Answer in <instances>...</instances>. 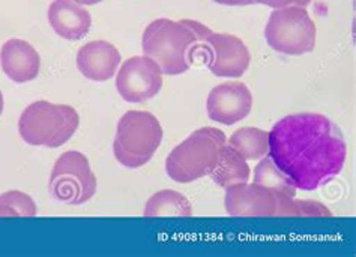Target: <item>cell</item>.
Listing matches in <instances>:
<instances>
[{
    "mask_svg": "<svg viewBox=\"0 0 356 257\" xmlns=\"http://www.w3.org/2000/svg\"><path fill=\"white\" fill-rule=\"evenodd\" d=\"M298 189L313 192L343 170L348 148L341 130L318 113H296L269 131V154Z\"/></svg>",
    "mask_w": 356,
    "mask_h": 257,
    "instance_id": "1",
    "label": "cell"
},
{
    "mask_svg": "<svg viewBox=\"0 0 356 257\" xmlns=\"http://www.w3.org/2000/svg\"><path fill=\"white\" fill-rule=\"evenodd\" d=\"M251 109L252 95L247 86L239 81L215 86L206 101L208 116L222 125H235L248 116Z\"/></svg>",
    "mask_w": 356,
    "mask_h": 257,
    "instance_id": "10",
    "label": "cell"
},
{
    "mask_svg": "<svg viewBox=\"0 0 356 257\" xmlns=\"http://www.w3.org/2000/svg\"><path fill=\"white\" fill-rule=\"evenodd\" d=\"M120 53L108 41H90L77 53L79 71L92 81H107L118 72Z\"/></svg>",
    "mask_w": 356,
    "mask_h": 257,
    "instance_id": "13",
    "label": "cell"
},
{
    "mask_svg": "<svg viewBox=\"0 0 356 257\" xmlns=\"http://www.w3.org/2000/svg\"><path fill=\"white\" fill-rule=\"evenodd\" d=\"M275 217H332V212L317 200H296L284 193H277Z\"/></svg>",
    "mask_w": 356,
    "mask_h": 257,
    "instance_id": "19",
    "label": "cell"
},
{
    "mask_svg": "<svg viewBox=\"0 0 356 257\" xmlns=\"http://www.w3.org/2000/svg\"><path fill=\"white\" fill-rule=\"evenodd\" d=\"M254 182L292 197H295L298 189L292 180H290V178L277 167V164L269 155L264 157V159L256 166Z\"/></svg>",
    "mask_w": 356,
    "mask_h": 257,
    "instance_id": "18",
    "label": "cell"
},
{
    "mask_svg": "<svg viewBox=\"0 0 356 257\" xmlns=\"http://www.w3.org/2000/svg\"><path fill=\"white\" fill-rule=\"evenodd\" d=\"M226 143L227 139L221 130L204 127L194 131L167 157V175L179 184H188L209 175Z\"/></svg>",
    "mask_w": 356,
    "mask_h": 257,
    "instance_id": "4",
    "label": "cell"
},
{
    "mask_svg": "<svg viewBox=\"0 0 356 257\" xmlns=\"http://www.w3.org/2000/svg\"><path fill=\"white\" fill-rule=\"evenodd\" d=\"M142 45L145 56L155 61L163 74H184L200 56L199 22L158 18L145 29Z\"/></svg>",
    "mask_w": 356,
    "mask_h": 257,
    "instance_id": "2",
    "label": "cell"
},
{
    "mask_svg": "<svg viewBox=\"0 0 356 257\" xmlns=\"http://www.w3.org/2000/svg\"><path fill=\"white\" fill-rule=\"evenodd\" d=\"M79 125L80 116L76 109L41 100L23 110L18 132L27 145L56 149L76 134Z\"/></svg>",
    "mask_w": 356,
    "mask_h": 257,
    "instance_id": "3",
    "label": "cell"
},
{
    "mask_svg": "<svg viewBox=\"0 0 356 257\" xmlns=\"http://www.w3.org/2000/svg\"><path fill=\"white\" fill-rule=\"evenodd\" d=\"M265 38L273 50L289 56H301L314 50L316 24L305 8L274 9L265 27Z\"/></svg>",
    "mask_w": 356,
    "mask_h": 257,
    "instance_id": "6",
    "label": "cell"
},
{
    "mask_svg": "<svg viewBox=\"0 0 356 257\" xmlns=\"http://www.w3.org/2000/svg\"><path fill=\"white\" fill-rule=\"evenodd\" d=\"M145 217H191L190 200L175 189H161L149 197L145 208Z\"/></svg>",
    "mask_w": 356,
    "mask_h": 257,
    "instance_id": "16",
    "label": "cell"
},
{
    "mask_svg": "<svg viewBox=\"0 0 356 257\" xmlns=\"http://www.w3.org/2000/svg\"><path fill=\"white\" fill-rule=\"evenodd\" d=\"M0 65L9 80L27 83L38 77L41 57L35 47L27 41L13 38L0 50Z\"/></svg>",
    "mask_w": 356,
    "mask_h": 257,
    "instance_id": "12",
    "label": "cell"
},
{
    "mask_svg": "<svg viewBox=\"0 0 356 257\" xmlns=\"http://www.w3.org/2000/svg\"><path fill=\"white\" fill-rule=\"evenodd\" d=\"M76 2L80 5H97V3L102 2V0H76Z\"/></svg>",
    "mask_w": 356,
    "mask_h": 257,
    "instance_id": "23",
    "label": "cell"
},
{
    "mask_svg": "<svg viewBox=\"0 0 356 257\" xmlns=\"http://www.w3.org/2000/svg\"><path fill=\"white\" fill-rule=\"evenodd\" d=\"M163 141L161 123L149 111H127L118 122L115 157L122 166L138 169L152 159Z\"/></svg>",
    "mask_w": 356,
    "mask_h": 257,
    "instance_id": "5",
    "label": "cell"
},
{
    "mask_svg": "<svg viewBox=\"0 0 356 257\" xmlns=\"http://www.w3.org/2000/svg\"><path fill=\"white\" fill-rule=\"evenodd\" d=\"M38 208L33 198L23 192H6L0 196V217H35Z\"/></svg>",
    "mask_w": 356,
    "mask_h": 257,
    "instance_id": "20",
    "label": "cell"
},
{
    "mask_svg": "<svg viewBox=\"0 0 356 257\" xmlns=\"http://www.w3.org/2000/svg\"><path fill=\"white\" fill-rule=\"evenodd\" d=\"M213 2L221 3V5H230V6H243V5L256 3L254 0H213Z\"/></svg>",
    "mask_w": 356,
    "mask_h": 257,
    "instance_id": "22",
    "label": "cell"
},
{
    "mask_svg": "<svg viewBox=\"0 0 356 257\" xmlns=\"http://www.w3.org/2000/svg\"><path fill=\"white\" fill-rule=\"evenodd\" d=\"M97 176L88 157L79 150H68L56 161L50 175V192L59 202L81 205L97 193Z\"/></svg>",
    "mask_w": 356,
    "mask_h": 257,
    "instance_id": "7",
    "label": "cell"
},
{
    "mask_svg": "<svg viewBox=\"0 0 356 257\" xmlns=\"http://www.w3.org/2000/svg\"><path fill=\"white\" fill-rule=\"evenodd\" d=\"M47 17L53 31L68 41L81 40L92 26L89 11L76 0H53Z\"/></svg>",
    "mask_w": 356,
    "mask_h": 257,
    "instance_id": "14",
    "label": "cell"
},
{
    "mask_svg": "<svg viewBox=\"0 0 356 257\" xmlns=\"http://www.w3.org/2000/svg\"><path fill=\"white\" fill-rule=\"evenodd\" d=\"M256 3L270 6L274 9L280 8H287V6H299V8H305L310 5L313 0H254Z\"/></svg>",
    "mask_w": 356,
    "mask_h": 257,
    "instance_id": "21",
    "label": "cell"
},
{
    "mask_svg": "<svg viewBox=\"0 0 356 257\" xmlns=\"http://www.w3.org/2000/svg\"><path fill=\"white\" fill-rule=\"evenodd\" d=\"M163 88V71L147 56H134L122 63L116 75V89L127 102H145Z\"/></svg>",
    "mask_w": 356,
    "mask_h": 257,
    "instance_id": "9",
    "label": "cell"
},
{
    "mask_svg": "<svg viewBox=\"0 0 356 257\" xmlns=\"http://www.w3.org/2000/svg\"><path fill=\"white\" fill-rule=\"evenodd\" d=\"M2 111H3V95L0 92V114H2Z\"/></svg>",
    "mask_w": 356,
    "mask_h": 257,
    "instance_id": "24",
    "label": "cell"
},
{
    "mask_svg": "<svg viewBox=\"0 0 356 257\" xmlns=\"http://www.w3.org/2000/svg\"><path fill=\"white\" fill-rule=\"evenodd\" d=\"M229 146L243 159H260L269 154V132L251 127L236 130L229 139Z\"/></svg>",
    "mask_w": 356,
    "mask_h": 257,
    "instance_id": "17",
    "label": "cell"
},
{
    "mask_svg": "<svg viewBox=\"0 0 356 257\" xmlns=\"http://www.w3.org/2000/svg\"><path fill=\"white\" fill-rule=\"evenodd\" d=\"M209 176L217 185L227 188L233 184L247 182L251 176V170L247 164V159H243L235 149L226 143L221 148L217 164L211 170Z\"/></svg>",
    "mask_w": 356,
    "mask_h": 257,
    "instance_id": "15",
    "label": "cell"
},
{
    "mask_svg": "<svg viewBox=\"0 0 356 257\" xmlns=\"http://www.w3.org/2000/svg\"><path fill=\"white\" fill-rule=\"evenodd\" d=\"M277 193L256 182L233 184L226 188L224 205L232 217H275Z\"/></svg>",
    "mask_w": 356,
    "mask_h": 257,
    "instance_id": "11",
    "label": "cell"
},
{
    "mask_svg": "<svg viewBox=\"0 0 356 257\" xmlns=\"http://www.w3.org/2000/svg\"><path fill=\"white\" fill-rule=\"evenodd\" d=\"M200 56L217 77H241L248 70L251 54L241 38L217 33L199 22Z\"/></svg>",
    "mask_w": 356,
    "mask_h": 257,
    "instance_id": "8",
    "label": "cell"
}]
</instances>
